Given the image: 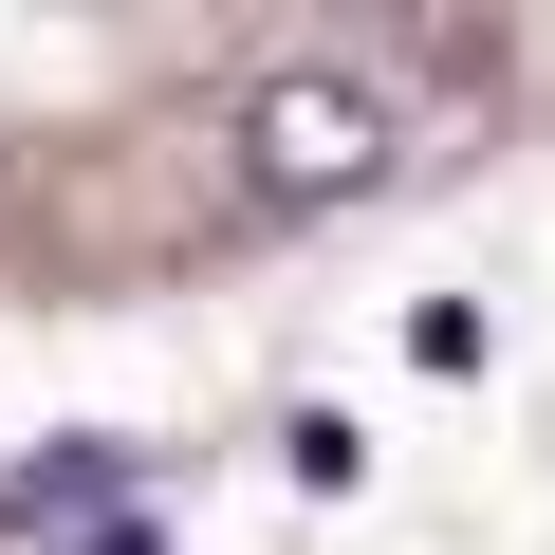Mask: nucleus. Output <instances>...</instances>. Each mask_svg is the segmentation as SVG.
<instances>
[{
	"mask_svg": "<svg viewBox=\"0 0 555 555\" xmlns=\"http://www.w3.org/2000/svg\"><path fill=\"white\" fill-rule=\"evenodd\" d=\"M222 130H241V185H259V204H371V185H389V93H371V75H315V56L259 75Z\"/></svg>",
	"mask_w": 555,
	"mask_h": 555,
	"instance_id": "obj_1",
	"label": "nucleus"
},
{
	"mask_svg": "<svg viewBox=\"0 0 555 555\" xmlns=\"http://www.w3.org/2000/svg\"><path fill=\"white\" fill-rule=\"evenodd\" d=\"M0 537H93V555H112V537H130V444L75 426L56 463H20V481H0Z\"/></svg>",
	"mask_w": 555,
	"mask_h": 555,
	"instance_id": "obj_2",
	"label": "nucleus"
},
{
	"mask_svg": "<svg viewBox=\"0 0 555 555\" xmlns=\"http://www.w3.org/2000/svg\"><path fill=\"white\" fill-rule=\"evenodd\" d=\"M278 444H297V481H315V500H352V481H371V444H352V408H297Z\"/></svg>",
	"mask_w": 555,
	"mask_h": 555,
	"instance_id": "obj_3",
	"label": "nucleus"
}]
</instances>
